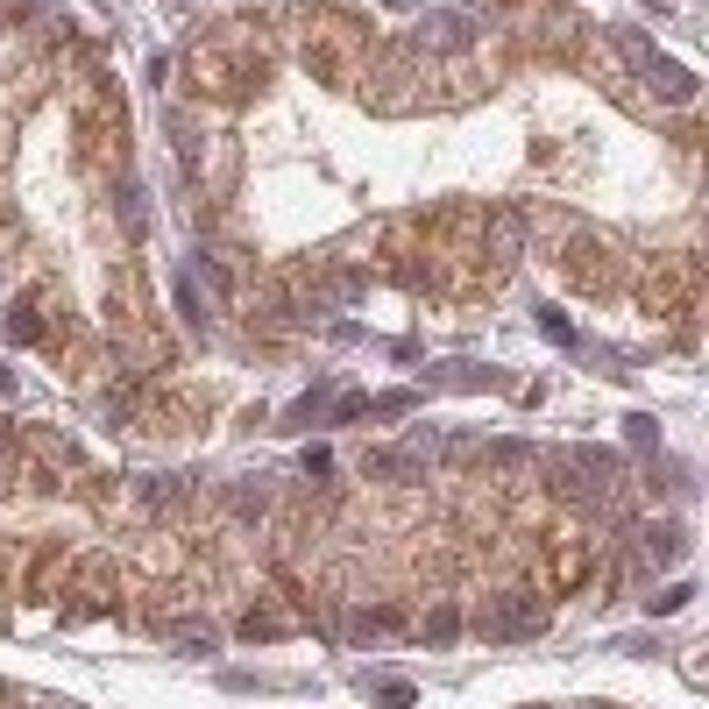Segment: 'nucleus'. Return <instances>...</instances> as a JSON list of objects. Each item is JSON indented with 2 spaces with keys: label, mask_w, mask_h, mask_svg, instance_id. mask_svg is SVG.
I'll list each match as a JSON object with an SVG mask.
<instances>
[{
  "label": "nucleus",
  "mask_w": 709,
  "mask_h": 709,
  "mask_svg": "<svg viewBox=\"0 0 709 709\" xmlns=\"http://www.w3.org/2000/svg\"><path fill=\"white\" fill-rule=\"evenodd\" d=\"M192 86L213 100H242L249 86H263V50L249 36H227V43H199L192 50Z\"/></svg>",
  "instance_id": "obj_1"
},
{
  "label": "nucleus",
  "mask_w": 709,
  "mask_h": 709,
  "mask_svg": "<svg viewBox=\"0 0 709 709\" xmlns=\"http://www.w3.org/2000/svg\"><path fill=\"white\" fill-rule=\"evenodd\" d=\"M86 142H93V156H100L107 171L128 164V107H121L114 78H100V86L86 93Z\"/></svg>",
  "instance_id": "obj_2"
},
{
  "label": "nucleus",
  "mask_w": 709,
  "mask_h": 709,
  "mask_svg": "<svg viewBox=\"0 0 709 709\" xmlns=\"http://www.w3.org/2000/svg\"><path fill=\"white\" fill-rule=\"evenodd\" d=\"M355 57H362V36L348 22H334V15L305 36V71L320 78V86H355Z\"/></svg>",
  "instance_id": "obj_3"
},
{
  "label": "nucleus",
  "mask_w": 709,
  "mask_h": 709,
  "mask_svg": "<svg viewBox=\"0 0 709 709\" xmlns=\"http://www.w3.org/2000/svg\"><path fill=\"white\" fill-rule=\"evenodd\" d=\"M476 632L483 639H539L546 632V603L525 596V589H504V596H490L476 610Z\"/></svg>",
  "instance_id": "obj_4"
},
{
  "label": "nucleus",
  "mask_w": 709,
  "mask_h": 709,
  "mask_svg": "<svg viewBox=\"0 0 709 709\" xmlns=\"http://www.w3.org/2000/svg\"><path fill=\"white\" fill-rule=\"evenodd\" d=\"M554 490L561 497H596L603 490V476H617V454H603V447H568V454H554Z\"/></svg>",
  "instance_id": "obj_5"
},
{
  "label": "nucleus",
  "mask_w": 709,
  "mask_h": 709,
  "mask_svg": "<svg viewBox=\"0 0 709 709\" xmlns=\"http://www.w3.org/2000/svg\"><path fill=\"white\" fill-rule=\"evenodd\" d=\"M639 78H646V86H653L667 107H688V100H695V71H688V64H674V57H653Z\"/></svg>",
  "instance_id": "obj_6"
},
{
  "label": "nucleus",
  "mask_w": 709,
  "mask_h": 709,
  "mask_svg": "<svg viewBox=\"0 0 709 709\" xmlns=\"http://www.w3.org/2000/svg\"><path fill=\"white\" fill-rule=\"evenodd\" d=\"M546 575H554L561 596L582 589V575H589V546H582V539H554V561H546Z\"/></svg>",
  "instance_id": "obj_7"
},
{
  "label": "nucleus",
  "mask_w": 709,
  "mask_h": 709,
  "mask_svg": "<svg viewBox=\"0 0 709 709\" xmlns=\"http://www.w3.org/2000/svg\"><path fill=\"white\" fill-rule=\"evenodd\" d=\"M568 270H575V284H582V291H603L617 263H610V249H603V242H575V263H568Z\"/></svg>",
  "instance_id": "obj_8"
},
{
  "label": "nucleus",
  "mask_w": 709,
  "mask_h": 709,
  "mask_svg": "<svg viewBox=\"0 0 709 709\" xmlns=\"http://www.w3.org/2000/svg\"><path fill=\"white\" fill-rule=\"evenodd\" d=\"M419 43H433V50H468V15H426V22H419Z\"/></svg>",
  "instance_id": "obj_9"
},
{
  "label": "nucleus",
  "mask_w": 709,
  "mask_h": 709,
  "mask_svg": "<svg viewBox=\"0 0 709 709\" xmlns=\"http://www.w3.org/2000/svg\"><path fill=\"white\" fill-rule=\"evenodd\" d=\"M362 476H376V483H405V476H419V454H405V447H398V454H369V461H362Z\"/></svg>",
  "instance_id": "obj_10"
},
{
  "label": "nucleus",
  "mask_w": 709,
  "mask_h": 709,
  "mask_svg": "<svg viewBox=\"0 0 709 709\" xmlns=\"http://www.w3.org/2000/svg\"><path fill=\"white\" fill-rule=\"evenodd\" d=\"M398 624H405L398 610H355V617H348V632H355V639L369 646V639H390V632H398Z\"/></svg>",
  "instance_id": "obj_11"
},
{
  "label": "nucleus",
  "mask_w": 709,
  "mask_h": 709,
  "mask_svg": "<svg viewBox=\"0 0 709 709\" xmlns=\"http://www.w3.org/2000/svg\"><path fill=\"white\" fill-rule=\"evenodd\" d=\"M320 419H327V383H312L305 398L284 412V426H291V433H305V426H320Z\"/></svg>",
  "instance_id": "obj_12"
},
{
  "label": "nucleus",
  "mask_w": 709,
  "mask_h": 709,
  "mask_svg": "<svg viewBox=\"0 0 709 709\" xmlns=\"http://www.w3.org/2000/svg\"><path fill=\"white\" fill-rule=\"evenodd\" d=\"M419 412V390H383V398H369V419H405Z\"/></svg>",
  "instance_id": "obj_13"
},
{
  "label": "nucleus",
  "mask_w": 709,
  "mask_h": 709,
  "mask_svg": "<svg viewBox=\"0 0 709 709\" xmlns=\"http://www.w3.org/2000/svg\"><path fill=\"white\" fill-rule=\"evenodd\" d=\"M291 632V617H277V610H249L242 617V639H284Z\"/></svg>",
  "instance_id": "obj_14"
},
{
  "label": "nucleus",
  "mask_w": 709,
  "mask_h": 709,
  "mask_svg": "<svg viewBox=\"0 0 709 709\" xmlns=\"http://www.w3.org/2000/svg\"><path fill=\"white\" fill-rule=\"evenodd\" d=\"M688 603H695V582H667L660 596H646V610H653V617H674V610H688Z\"/></svg>",
  "instance_id": "obj_15"
},
{
  "label": "nucleus",
  "mask_w": 709,
  "mask_h": 709,
  "mask_svg": "<svg viewBox=\"0 0 709 709\" xmlns=\"http://www.w3.org/2000/svg\"><path fill=\"white\" fill-rule=\"evenodd\" d=\"M36 334H43V312H36V305L22 298V305L8 312V341H36Z\"/></svg>",
  "instance_id": "obj_16"
},
{
  "label": "nucleus",
  "mask_w": 709,
  "mask_h": 709,
  "mask_svg": "<svg viewBox=\"0 0 709 709\" xmlns=\"http://www.w3.org/2000/svg\"><path fill=\"white\" fill-rule=\"evenodd\" d=\"M646 554L653 561H681V525H653L646 532Z\"/></svg>",
  "instance_id": "obj_17"
},
{
  "label": "nucleus",
  "mask_w": 709,
  "mask_h": 709,
  "mask_svg": "<svg viewBox=\"0 0 709 709\" xmlns=\"http://www.w3.org/2000/svg\"><path fill=\"white\" fill-rule=\"evenodd\" d=\"M362 688H376V702L383 709H412L419 695H412V681H362Z\"/></svg>",
  "instance_id": "obj_18"
},
{
  "label": "nucleus",
  "mask_w": 709,
  "mask_h": 709,
  "mask_svg": "<svg viewBox=\"0 0 709 709\" xmlns=\"http://www.w3.org/2000/svg\"><path fill=\"white\" fill-rule=\"evenodd\" d=\"M419 632H426V639H433V646H447V639H454V632H461V617H454V610H447V603H440V610H433V617H426V624H419Z\"/></svg>",
  "instance_id": "obj_19"
},
{
  "label": "nucleus",
  "mask_w": 709,
  "mask_h": 709,
  "mask_svg": "<svg viewBox=\"0 0 709 709\" xmlns=\"http://www.w3.org/2000/svg\"><path fill=\"white\" fill-rule=\"evenodd\" d=\"M433 383H454V390H490L497 376H490V369H468V362H461V369H447V376H433Z\"/></svg>",
  "instance_id": "obj_20"
},
{
  "label": "nucleus",
  "mask_w": 709,
  "mask_h": 709,
  "mask_svg": "<svg viewBox=\"0 0 709 709\" xmlns=\"http://www.w3.org/2000/svg\"><path fill=\"white\" fill-rule=\"evenodd\" d=\"M539 334L554 341V348H575V327L561 320V312H546V305H539Z\"/></svg>",
  "instance_id": "obj_21"
},
{
  "label": "nucleus",
  "mask_w": 709,
  "mask_h": 709,
  "mask_svg": "<svg viewBox=\"0 0 709 709\" xmlns=\"http://www.w3.org/2000/svg\"><path fill=\"white\" fill-rule=\"evenodd\" d=\"M624 440H632V447H653V440H660V426H653L646 412H632V419H624Z\"/></svg>",
  "instance_id": "obj_22"
},
{
  "label": "nucleus",
  "mask_w": 709,
  "mask_h": 709,
  "mask_svg": "<svg viewBox=\"0 0 709 709\" xmlns=\"http://www.w3.org/2000/svg\"><path fill=\"white\" fill-rule=\"evenodd\" d=\"M525 454H532L525 440H497V447H490V461H504V468H511V461H525Z\"/></svg>",
  "instance_id": "obj_23"
},
{
  "label": "nucleus",
  "mask_w": 709,
  "mask_h": 709,
  "mask_svg": "<svg viewBox=\"0 0 709 709\" xmlns=\"http://www.w3.org/2000/svg\"><path fill=\"white\" fill-rule=\"evenodd\" d=\"M0 702H8V695H0Z\"/></svg>",
  "instance_id": "obj_24"
}]
</instances>
